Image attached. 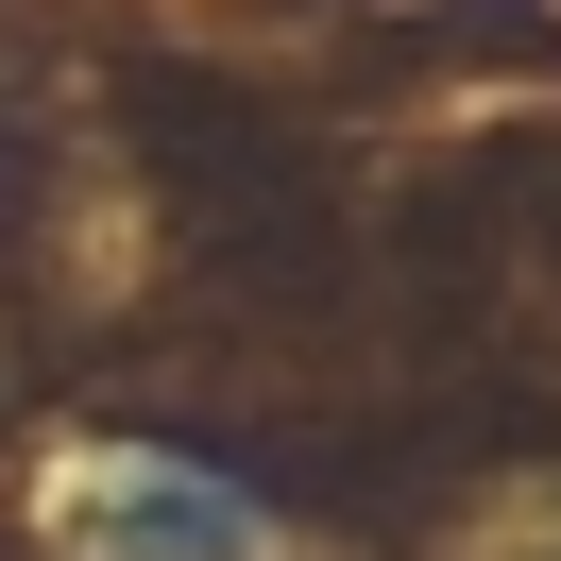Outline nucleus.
<instances>
[{"label": "nucleus", "mask_w": 561, "mask_h": 561, "mask_svg": "<svg viewBox=\"0 0 561 561\" xmlns=\"http://www.w3.org/2000/svg\"><path fill=\"white\" fill-rule=\"evenodd\" d=\"M69 545L85 561H255V511L221 477H187V459H103L69 493Z\"/></svg>", "instance_id": "nucleus-1"}]
</instances>
